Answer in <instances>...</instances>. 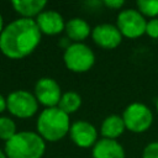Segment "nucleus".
<instances>
[{"label": "nucleus", "instance_id": "nucleus-1", "mask_svg": "<svg viewBox=\"0 0 158 158\" xmlns=\"http://www.w3.org/2000/svg\"><path fill=\"white\" fill-rule=\"evenodd\" d=\"M42 33L32 19L19 17L7 23L0 35V52L10 59L30 56L40 44Z\"/></svg>", "mask_w": 158, "mask_h": 158}, {"label": "nucleus", "instance_id": "nucleus-2", "mask_svg": "<svg viewBox=\"0 0 158 158\" xmlns=\"http://www.w3.org/2000/svg\"><path fill=\"white\" fill-rule=\"evenodd\" d=\"M70 125L69 115L58 106L42 110L36 122L37 133L48 142H57L64 138L69 133Z\"/></svg>", "mask_w": 158, "mask_h": 158}, {"label": "nucleus", "instance_id": "nucleus-3", "mask_svg": "<svg viewBox=\"0 0 158 158\" xmlns=\"http://www.w3.org/2000/svg\"><path fill=\"white\" fill-rule=\"evenodd\" d=\"M7 158H42L46 152V141L33 131L17 132L5 142Z\"/></svg>", "mask_w": 158, "mask_h": 158}, {"label": "nucleus", "instance_id": "nucleus-4", "mask_svg": "<svg viewBox=\"0 0 158 158\" xmlns=\"http://www.w3.org/2000/svg\"><path fill=\"white\" fill-rule=\"evenodd\" d=\"M65 67L74 73H85L95 63L93 49L85 43H72L63 53Z\"/></svg>", "mask_w": 158, "mask_h": 158}, {"label": "nucleus", "instance_id": "nucleus-5", "mask_svg": "<svg viewBox=\"0 0 158 158\" xmlns=\"http://www.w3.org/2000/svg\"><path fill=\"white\" fill-rule=\"evenodd\" d=\"M122 120L126 130L133 133H142L152 126L153 112L142 102H132L123 110Z\"/></svg>", "mask_w": 158, "mask_h": 158}, {"label": "nucleus", "instance_id": "nucleus-6", "mask_svg": "<svg viewBox=\"0 0 158 158\" xmlns=\"http://www.w3.org/2000/svg\"><path fill=\"white\" fill-rule=\"evenodd\" d=\"M6 110L17 118H30L37 112L38 101L27 90H15L6 96Z\"/></svg>", "mask_w": 158, "mask_h": 158}, {"label": "nucleus", "instance_id": "nucleus-7", "mask_svg": "<svg viewBox=\"0 0 158 158\" xmlns=\"http://www.w3.org/2000/svg\"><path fill=\"white\" fill-rule=\"evenodd\" d=\"M116 26L122 37L133 40L146 33L147 20L137 9H125L118 12Z\"/></svg>", "mask_w": 158, "mask_h": 158}, {"label": "nucleus", "instance_id": "nucleus-8", "mask_svg": "<svg viewBox=\"0 0 158 158\" xmlns=\"http://www.w3.org/2000/svg\"><path fill=\"white\" fill-rule=\"evenodd\" d=\"M38 104L47 107H56L59 104V100L62 98V90L59 84L48 77L40 78L35 84V93Z\"/></svg>", "mask_w": 158, "mask_h": 158}, {"label": "nucleus", "instance_id": "nucleus-9", "mask_svg": "<svg viewBox=\"0 0 158 158\" xmlns=\"http://www.w3.org/2000/svg\"><path fill=\"white\" fill-rule=\"evenodd\" d=\"M91 38L99 47L104 49H115L121 44L123 37L116 25L100 23L93 28Z\"/></svg>", "mask_w": 158, "mask_h": 158}, {"label": "nucleus", "instance_id": "nucleus-10", "mask_svg": "<svg viewBox=\"0 0 158 158\" xmlns=\"http://www.w3.org/2000/svg\"><path fill=\"white\" fill-rule=\"evenodd\" d=\"M69 137L78 147L90 148L98 142V131L90 122L79 120L70 125Z\"/></svg>", "mask_w": 158, "mask_h": 158}, {"label": "nucleus", "instance_id": "nucleus-11", "mask_svg": "<svg viewBox=\"0 0 158 158\" xmlns=\"http://www.w3.org/2000/svg\"><path fill=\"white\" fill-rule=\"evenodd\" d=\"M36 23L42 35L54 36L59 35L65 28L63 16L54 10H44L36 17Z\"/></svg>", "mask_w": 158, "mask_h": 158}, {"label": "nucleus", "instance_id": "nucleus-12", "mask_svg": "<svg viewBox=\"0 0 158 158\" xmlns=\"http://www.w3.org/2000/svg\"><path fill=\"white\" fill-rule=\"evenodd\" d=\"M93 158H125V149L116 139L101 138L91 149Z\"/></svg>", "mask_w": 158, "mask_h": 158}, {"label": "nucleus", "instance_id": "nucleus-13", "mask_svg": "<svg viewBox=\"0 0 158 158\" xmlns=\"http://www.w3.org/2000/svg\"><path fill=\"white\" fill-rule=\"evenodd\" d=\"M64 31L72 43H83V41L91 35L93 28L81 17H73L65 22Z\"/></svg>", "mask_w": 158, "mask_h": 158}, {"label": "nucleus", "instance_id": "nucleus-14", "mask_svg": "<svg viewBox=\"0 0 158 158\" xmlns=\"http://www.w3.org/2000/svg\"><path fill=\"white\" fill-rule=\"evenodd\" d=\"M47 1L44 0H14L11 2L12 9L23 19H32L36 17L44 11Z\"/></svg>", "mask_w": 158, "mask_h": 158}, {"label": "nucleus", "instance_id": "nucleus-15", "mask_svg": "<svg viewBox=\"0 0 158 158\" xmlns=\"http://www.w3.org/2000/svg\"><path fill=\"white\" fill-rule=\"evenodd\" d=\"M125 130L126 127L122 116L118 115H109L107 117L104 118L100 126V133L102 138H109V139L118 138L125 132Z\"/></svg>", "mask_w": 158, "mask_h": 158}, {"label": "nucleus", "instance_id": "nucleus-16", "mask_svg": "<svg viewBox=\"0 0 158 158\" xmlns=\"http://www.w3.org/2000/svg\"><path fill=\"white\" fill-rule=\"evenodd\" d=\"M81 106V96L75 91H65L58 104V107L65 114L70 115L78 111Z\"/></svg>", "mask_w": 158, "mask_h": 158}, {"label": "nucleus", "instance_id": "nucleus-17", "mask_svg": "<svg viewBox=\"0 0 158 158\" xmlns=\"http://www.w3.org/2000/svg\"><path fill=\"white\" fill-rule=\"evenodd\" d=\"M17 133L16 123L7 116H0V139L7 142Z\"/></svg>", "mask_w": 158, "mask_h": 158}, {"label": "nucleus", "instance_id": "nucleus-18", "mask_svg": "<svg viewBox=\"0 0 158 158\" xmlns=\"http://www.w3.org/2000/svg\"><path fill=\"white\" fill-rule=\"evenodd\" d=\"M136 5L144 17H149V20L158 17V0H139Z\"/></svg>", "mask_w": 158, "mask_h": 158}, {"label": "nucleus", "instance_id": "nucleus-19", "mask_svg": "<svg viewBox=\"0 0 158 158\" xmlns=\"http://www.w3.org/2000/svg\"><path fill=\"white\" fill-rule=\"evenodd\" d=\"M142 158H158V141L151 142L143 148Z\"/></svg>", "mask_w": 158, "mask_h": 158}, {"label": "nucleus", "instance_id": "nucleus-20", "mask_svg": "<svg viewBox=\"0 0 158 158\" xmlns=\"http://www.w3.org/2000/svg\"><path fill=\"white\" fill-rule=\"evenodd\" d=\"M146 35L149 36L151 38L158 40V17H156V19H151V20L147 21Z\"/></svg>", "mask_w": 158, "mask_h": 158}, {"label": "nucleus", "instance_id": "nucleus-21", "mask_svg": "<svg viewBox=\"0 0 158 158\" xmlns=\"http://www.w3.org/2000/svg\"><path fill=\"white\" fill-rule=\"evenodd\" d=\"M102 4L109 9L118 10L125 5V1L123 0H105V1H102Z\"/></svg>", "mask_w": 158, "mask_h": 158}, {"label": "nucleus", "instance_id": "nucleus-22", "mask_svg": "<svg viewBox=\"0 0 158 158\" xmlns=\"http://www.w3.org/2000/svg\"><path fill=\"white\" fill-rule=\"evenodd\" d=\"M5 110H6V98L2 94H0V114L4 112Z\"/></svg>", "mask_w": 158, "mask_h": 158}, {"label": "nucleus", "instance_id": "nucleus-23", "mask_svg": "<svg viewBox=\"0 0 158 158\" xmlns=\"http://www.w3.org/2000/svg\"><path fill=\"white\" fill-rule=\"evenodd\" d=\"M4 27H5V25H4V19H2V16H1V14H0V35H1L2 30H4Z\"/></svg>", "mask_w": 158, "mask_h": 158}, {"label": "nucleus", "instance_id": "nucleus-24", "mask_svg": "<svg viewBox=\"0 0 158 158\" xmlns=\"http://www.w3.org/2000/svg\"><path fill=\"white\" fill-rule=\"evenodd\" d=\"M0 158H7L6 154H5V152H4L1 148H0Z\"/></svg>", "mask_w": 158, "mask_h": 158}, {"label": "nucleus", "instance_id": "nucleus-25", "mask_svg": "<svg viewBox=\"0 0 158 158\" xmlns=\"http://www.w3.org/2000/svg\"><path fill=\"white\" fill-rule=\"evenodd\" d=\"M156 109H157V112H158V99H157V101H156Z\"/></svg>", "mask_w": 158, "mask_h": 158}]
</instances>
